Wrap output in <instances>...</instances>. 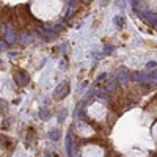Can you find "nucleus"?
Listing matches in <instances>:
<instances>
[{
  "mask_svg": "<svg viewBox=\"0 0 157 157\" xmlns=\"http://www.w3.org/2000/svg\"><path fill=\"white\" fill-rule=\"evenodd\" d=\"M39 115H41V118H44V120H46V118H49V112H46V110H41V113H39Z\"/></svg>",
  "mask_w": 157,
  "mask_h": 157,
  "instance_id": "obj_6",
  "label": "nucleus"
},
{
  "mask_svg": "<svg viewBox=\"0 0 157 157\" xmlns=\"http://www.w3.org/2000/svg\"><path fill=\"white\" fill-rule=\"evenodd\" d=\"M5 41L8 43V44H14L16 43V39H17V36H16V32H14V27L13 25H6V30H5Z\"/></svg>",
  "mask_w": 157,
  "mask_h": 157,
  "instance_id": "obj_1",
  "label": "nucleus"
},
{
  "mask_svg": "<svg viewBox=\"0 0 157 157\" xmlns=\"http://www.w3.org/2000/svg\"><path fill=\"white\" fill-rule=\"evenodd\" d=\"M8 49V43L6 41H0V50H6Z\"/></svg>",
  "mask_w": 157,
  "mask_h": 157,
  "instance_id": "obj_5",
  "label": "nucleus"
},
{
  "mask_svg": "<svg viewBox=\"0 0 157 157\" xmlns=\"http://www.w3.org/2000/svg\"><path fill=\"white\" fill-rule=\"evenodd\" d=\"M19 41L25 46V44H29L30 43V36L27 33H19Z\"/></svg>",
  "mask_w": 157,
  "mask_h": 157,
  "instance_id": "obj_4",
  "label": "nucleus"
},
{
  "mask_svg": "<svg viewBox=\"0 0 157 157\" xmlns=\"http://www.w3.org/2000/svg\"><path fill=\"white\" fill-rule=\"evenodd\" d=\"M68 93H69V86H68L66 83H64V85H60V86L57 88V91H55V99H63Z\"/></svg>",
  "mask_w": 157,
  "mask_h": 157,
  "instance_id": "obj_2",
  "label": "nucleus"
},
{
  "mask_svg": "<svg viewBox=\"0 0 157 157\" xmlns=\"http://www.w3.org/2000/svg\"><path fill=\"white\" fill-rule=\"evenodd\" d=\"M14 78H16V82H17L19 85H25V83H29V80H30L29 75L25 74L24 71H19V72L14 75Z\"/></svg>",
  "mask_w": 157,
  "mask_h": 157,
  "instance_id": "obj_3",
  "label": "nucleus"
},
{
  "mask_svg": "<svg viewBox=\"0 0 157 157\" xmlns=\"http://www.w3.org/2000/svg\"><path fill=\"white\" fill-rule=\"evenodd\" d=\"M50 138L52 140H57V132H55V130H54V132H50Z\"/></svg>",
  "mask_w": 157,
  "mask_h": 157,
  "instance_id": "obj_7",
  "label": "nucleus"
}]
</instances>
